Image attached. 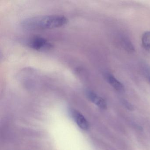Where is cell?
Masks as SVG:
<instances>
[{"instance_id":"obj_1","label":"cell","mask_w":150,"mask_h":150,"mask_svg":"<svg viewBox=\"0 0 150 150\" xmlns=\"http://www.w3.org/2000/svg\"><path fill=\"white\" fill-rule=\"evenodd\" d=\"M68 22V19L65 16L55 15L28 18L23 21L21 25L29 30L50 29L63 27Z\"/></svg>"},{"instance_id":"obj_6","label":"cell","mask_w":150,"mask_h":150,"mask_svg":"<svg viewBox=\"0 0 150 150\" xmlns=\"http://www.w3.org/2000/svg\"><path fill=\"white\" fill-rule=\"evenodd\" d=\"M143 46L146 50H150V31H147L143 34L142 37Z\"/></svg>"},{"instance_id":"obj_5","label":"cell","mask_w":150,"mask_h":150,"mask_svg":"<svg viewBox=\"0 0 150 150\" xmlns=\"http://www.w3.org/2000/svg\"><path fill=\"white\" fill-rule=\"evenodd\" d=\"M105 78L110 85L117 91L122 92L124 90L123 85L112 74H106Z\"/></svg>"},{"instance_id":"obj_4","label":"cell","mask_w":150,"mask_h":150,"mask_svg":"<svg viewBox=\"0 0 150 150\" xmlns=\"http://www.w3.org/2000/svg\"><path fill=\"white\" fill-rule=\"evenodd\" d=\"M73 118L80 128L87 130L89 128V124L85 117L79 111L74 110L72 112Z\"/></svg>"},{"instance_id":"obj_3","label":"cell","mask_w":150,"mask_h":150,"mask_svg":"<svg viewBox=\"0 0 150 150\" xmlns=\"http://www.w3.org/2000/svg\"><path fill=\"white\" fill-rule=\"evenodd\" d=\"M86 94L88 99L100 108L103 110L107 108V105L106 101L93 91L87 90L86 92Z\"/></svg>"},{"instance_id":"obj_2","label":"cell","mask_w":150,"mask_h":150,"mask_svg":"<svg viewBox=\"0 0 150 150\" xmlns=\"http://www.w3.org/2000/svg\"><path fill=\"white\" fill-rule=\"evenodd\" d=\"M31 49L38 51H47L51 50L53 45L45 38L40 37L33 38L29 42Z\"/></svg>"},{"instance_id":"obj_8","label":"cell","mask_w":150,"mask_h":150,"mask_svg":"<svg viewBox=\"0 0 150 150\" xmlns=\"http://www.w3.org/2000/svg\"><path fill=\"white\" fill-rule=\"evenodd\" d=\"M149 81H150V75H149Z\"/></svg>"},{"instance_id":"obj_7","label":"cell","mask_w":150,"mask_h":150,"mask_svg":"<svg viewBox=\"0 0 150 150\" xmlns=\"http://www.w3.org/2000/svg\"><path fill=\"white\" fill-rule=\"evenodd\" d=\"M123 46L125 50L127 51L128 52H132L134 50V47L132 45L131 42L129 41L128 39L126 38H124L123 40L122 41Z\"/></svg>"}]
</instances>
